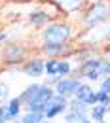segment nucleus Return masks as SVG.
Here are the masks:
<instances>
[{"label": "nucleus", "instance_id": "nucleus-34", "mask_svg": "<svg viewBox=\"0 0 110 123\" xmlns=\"http://www.w3.org/2000/svg\"><path fill=\"white\" fill-rule=\"evenodd\" d=\"M103 123H104V121H103Z\"/></svg>", "mask_w": 110, "mask_h": 123}, {"label": "nucleus", "instance_id": "nucleus-25", "mask_svg": "<svg viewBox=\"0 0 110 123\" xmlns=\"http://www.w3.org/2000/svg\"><path fill=\"white\" fill-rule=\"evenodd\" d=\"M0 119L6 121V104H0Z\"/></svg>", "mask_w": 110, "mask_h": 123}, {"label": "nucleus", "instance_id": "nucleus-1", "mask_svg": "<svg viewBox=\"0 0 110 123\" xmlns=\"http://www.w3.org/2000/svg\"><path fill=\"white\" fill-rule=\"evenodd\" d=\"M74 38V29L68 21L53 19L46 27L40 29V42L42 44H70Z\"/></svg>", "mask_w": 110, "mask_h": 123}, {"label": "nucleus", "instance_id": "nucleus-27", "mask_svg": "<svg viewBox=\"0 0 110 123\" xmlns=\"http://www.w3.org/2000/svg\"><path fill=\"white\" fill-rule=\"evenodd\" d=\"M104 42H110V31L104 34Z\"/></svg>", "mask_w": 110, "mask_h": 123}, {"label": "nucleus", "instance_id": "nucleus-19", "mask_svg": "<svg viewBox=\"0 0 110 123\" xmlns=\"http://www.w3.org/2000/svg\"><path fill=\"white\" fill-rule=\"evenodd\" d=\"M10 97H12V93H10V85H8L6 81L0 80V104H6V102L10 100Z\"/></svg>", "mask_w": 110, "mask_h": 123}, {"label": "nucleus", "instance_id": "nucleus-10", "mask_svg": "<svg viewBox=\"0 0 110 123\" xmlns=\"http://www.w3.org/2000/svg\"><path fill=\"white\" fill-rule=\"evenodd\" d=\"M23 114V102L19 100V97H10V100L6 102V121H15Z\"/></svg>", "mask_w": 110, "mask_h": 123}, {"label": "nucleus", "instance_id": "nucleus-20", "mask_svg": "<svg viewBox=\"0 0 110 123\" xmlns=\"http://www.w3.org/2000/svg\"><path fill=\"white\" fill-rule=\"evenodd\" d=\"M99 89H104L106 93H110V76H103L99 80Z\"/></svg>", "mask_w": 110, "mask_h": 123}, {"label": "nucleus", "instance_id": "nucleus-31", "mask_svg": "<svg viewBox=\"0 0 110 123\" xmlns=\"http://www.w3.org/2000/svg\"><path fill=\"white\" fill-rule=\"evenodd\" d=\"M0 123H8V121H4V119H0Z\"/></svg>", "mask_w": 110, "mask_h": 123}, {"label": "nucleus", "instance_id": "nucleus-5", "mask_svg": "<svg viewBox=\"0 0 110 123\" xmlns=\"http://www.w3.org/2000/svg\"><path fill=\"white\" fill-rule=\"evenodd\" d=\"M44 66H46V59L42 55H34V57H29L27 61L23 62L19 66V70L27 78L40 80V78H44Z\"/></svg>", "mask_w": 110, "mask_h": 123}, {"label": "nucleus", "instance_id": "nucleus-12", "mask_svg": "<svg viewBox=\"0 0 110 123\" xmlns=\"http://www.w3.org/2000/svg\"><path fill=\"white\" fill-rule=\"evenodd\" d=\"M108 114H110V106H104V104H93V106H89V119L93 123H103Z\"/></svg>", "mask_w": 110, "mask_h": 123}, {"label": "nucleus", "instance_id": "nucleus-21", "mask_svg": "<svg viewBox=\"0 0 110 123\" xmlns=\"http://www.w3.org/2000/svg\"><path fill=\"white\" fill-rule=\"evenodd\" d=\"M59 80H61V76H46V81H44V83L51 85V87H55V85L59 83Z\"/></svg>", "mask_w": 110, "mask_h": 123}, {"label": "nucleus", "instance_id": "nucleus-28", "mask_svg": "<svg viewBox=\"0 0 110 123\" xmlns=\"http://www.w3.org/2000/svg\"><path fill=\"white\" fill-rule=\"evenodd\" d=\"M10 2H21L23 4V2H34V0H10Z\"/></svg>", "mask_w": 110, "mask_h": 123}, {"label": "nucleus", "instance_id": "nucleus-13", "mask_svg": "<svg viewBox=\"0 0 110 123\" xmlns=\"http://www.w3.org/2000/svg\"><path fill=\"white\" fill-rule=\"evenodd\" d=\"M68 110L74 112L80 119H84V117L89 116V106H87L85 102H82V100H76V98H70V100H68Z\"/></svg>", "mask_w": 110, "mask_h": 123}, {"label": "nucleus", "instance_id": "nucleus-14", "mask_svg": "<svg viewBox=\"0 0 110 123\" xmlns=\"http://www.w3.org/2000/svg\"><path fill=\"white\" fill-rule=\"evenodd\" d=\"M93 91H95V89L91 87V83H89V81H84V80H82V81H80V85L76 87V91H74V97H72V98H76V100H82V102H85V98H87V97H89V95H91Z\"/></svg>", "mask_w": 110, "mask_h": 123}, {"label": "nucleus", "instance_id": "nucleus-8", "mask_svg": "<svg viewBox=\"0 0 110 123\" xmlns=\"http://www.w3.org/2000/svg\"><path fill=\"white\" fill-rule=\"evenodd\" d=\"M63 17H68V15H74V13H82V10L87 6L89 0H51Z\"/></svg>", "mask_w": 110, "mask_h": 123}, {"label": "nucleus", "instance_id": "nucleus-9", "mask_svg": "<svg viewBox=\"0 0 110 123\" xmlns=\"http://www.w3.org/2000/svg\"><path fill=\"white\" fill-rule=\"evenodd\" d=\"M49 21H53V17L49 15L46 10H42V8H38V10L27 13V23H29L31 27H34V29H42V27H46Z\"/></svg>", "mask_w": 110, "mask_h": 123}, {"label": "nucleus", "instance_id": "nucleus-6", "mask_svg": "<svg viewBox=\"0 0 110 123\" xmlns=\"http://www.w3.org/2000/svg\"><path fill=\"white\" fill-rule=\"evenodd\" d=\"M66 110H68V100L63 98V97L53 95V97L47 100L46 110H44V116H46V119L53 121V119H57V117H63Z\"/></svg>", "mask_w": 110, "mask_h": 123}, {"label": "nucleus", "instance_id": "nucleus-7", "mask_svg": "<svg viewBox=\"0 0 110 123\" xmlns=\"http://www.w3.org/2000/svg\"><path fill=\"white\" fill-rule=\"evenodd\" d=\"M80 81H82V80L76 78V76L61 78L59 83L53 87V91H55L57 97H63V98H66V100H70V98L74 97V91H76V87L80 85Z\"/></svg>", "mask_w": 110, "mask_h": 123}, {"label": "nucleus", "instance_id": "nucleus-17", "mask_svg": "<svg viewBox=\"0 0 110 123\" xmlns=\"http://www.w3.org/2000/svg\"><path fill=\"white\" fill-rule=\"evenodd\" d=\"M57 68H59V59H46L44 76H59L57 74Z\"/></svg>", "mask_w": 110, "mask_h": 123}, {"label": "nucleus", "instance_id": "nucleus-24", "mask_svg": "<svg viewBox=\"0 0 110 123\" xmlns=\"http://www.w3.org/2000/svg\"><path fill=\"white\" fill-rule=\"evenodd\" d=\"M6 40H8V32H6V31H0V46H2Z\"/></svg>", "mask_w": 110, "mask_h": 123}, {"label": "nucleus", "instance_id": "nucleus-18", "mask_svg": "<svg viewBox=\"0 0 110 123\" xmlns=\"http://www.w3.org/2000/svg\"><path fill=\"white\" fill-rule=\"evenodd\" d=\"M95 97H97V104L110 106V93H106L104 89H95Z\"/></svg>", "mask_w": 110, "mask_h": 123}, {"label": "nucleus", "instance_id": "nucleus-4", "mask_svg": "<svg viewBox=\"0 0 110 123\" xmlns=\"http://www.w3.org/2000/svg\"><path fill=\"white\" fill-rule=\"evenodd\" d=\"M76 47L72 44H40L38 55L44 59H70Z\"/></svg>", "mask_w": 110, "mask_h": 123}, {"label": "nucleus", "instance_id": "nucleus-33", "mask_svg": "<svg viewBox=\"0 0 110 123\" xmlns=\"http://www.w3.org/2000/svg\"><path fill=\"white\" fill-rule=\"evenodd\" d=\"M63 123H70V121H63Z\"/></svg>", "mask_w": 110, "mask_h": 123}, {"label": "nucleus", "instance_id": "nucleus-11", "mask_svg": "<svg viewBox=\"0 0 110 123\" xmlns=\"http://www.w3.org/2000/svg\"><path fill=\"white\" fill-rule=\"evenodd\" d=\"M40 85H42L40 81H32L31 85H27V87H25L23 91H21L19 95H17V97H19V100L23 102V106L31 104L32 100L36 98V95H38V91H40Z\"/></svg>", "mask_w": 110, "mask_h": 123}, {"label": "nucleus", "instance_id": "nucleus-2", "mask_svg": "<svg viewBox=\"0 0 110 123\" xmlns=\"http://www.w3.org/2000/svg\"><path fill=\"white\" fill-rule=\"evenodd\" d=\"M108 19H110V0H93V2H87V6L82 10L80 25L89 31L99 25H104Z\"/></svg>", "mask_w": 110, "mask_h": 123}, {"label": "nucleus", "instance_id": "nucleus-29", "mask_svg": "<svg viewBox=\"0 0 110 123\" xmlns=\"http://www.w3.org/2000/svg\"><path fill=\"white\" fill-rule=\"evenodd\" d=\"M40 123H53V121H49V119H44V121H40Z\"/></svg>", "mask_w": 110, "mask_h": 123}, {"label": "nucleus", "instance_id": "nucleus-30", "mask_svg": "<svg viewBox=\"0 0 110 123\" xmlns=\"http://www.w3.org/2000/svg\"><path fill=\"white\" fill-rule=\"evenodd\" d=\"M10 123H21V121H19V119H15V121H10Z\"/></svg>", "mask_w": 110, "mask_h": 123}, {"label": "nucleus", "instance_id": "nucleus-15", "mask_svg": "<svg viewBox=\"0 0 110 123\" xmlns=\"http://www.w3.org/2000/svg\"><path fill=\"white\" fill-rule=\"evenodd\" d=\"M76 70L72 59H59V68H57V74L61 78H66V76H72Z\"/></svg>", "mask_w": 110, "mask_h": 123}, {"label": "nucleus", "instance_id": "nucleus-32", "mask_svg": "<svg viewBox=\"0 0 110 123\" xmlns=\"http://www.w3.org/2000/svg\"><path fill=\"white\" fill-rule=\"evenodd\" d=\"M0 8H2V0H0Z\"/></svg>", "mask_w": 110, "mask_h": 123}, {"label": "nucleus", "instance_id": "nucleus-3", "mask_svg": "<svg viewBox=\"0 0 110 123\" xmlns=\"http://www.w3.org/2000/svg\"><path fill=\"white\" fill-rule=\"evenodd\" d=\"M29 57H31L29 47L23 46V44H19V42H8V44H2V49H0V64H2V66H8V68H19Z\"/></svg>", "mask_w": 110, "mask_h": 123}, {"label": "nucleus", "instance_id": "nucleus-26", "mask_svg": "<svg viewBox=\"0 0 110 123\" xmlns=\"http://www.w3.org/2000/svg\"><path fill=\"white\" fill-rule=\"evenodd\" d=\"M78 123H93V121H91V119H89V116H87V117H84V119H80Z\"/></svg>", "mask_w": 110, "mask_h": 123}, {"label": "nucleus", "instance_id": "nucleus-16", "mask_svg": "<svg viewBox=\"0 0 110 123\" xmlns=\"http://www.w3.org/2000/svg\"><path fill=\"white\" fill-rule=\"evenodd\" d=\"M44 119H46L44 112H23L21 117H19L21 123H40V121H44Z\"/></svg>", "mask_w": 110, "mask_h": 123}, {"label": "nucleus", "instance_id": "nucleus-23", "mask_svg": "<svg viewBox=\"0 0 110 123\" xmlns=\"http://www.w3.org/2000/svg\"><path fill=\"white\" fill-rule=\"evenodd\" d=\"M85 104H87V106H93V104H97V97H95V91L91 93L87 98H85Z\"/></svg>", "mask_w": 110, "mask_h": 123}, {"label": "nucleus", "instance_id": "nucleus-22", "mask_svg": "<svg viewBox=\"0 0 110 123\" xmlns=\"http://www.w3.org/2000/svg\"><path fill=\"white\" fill-rule=\"evenodd\" d=\"M101 72H103V76H110V59H106V61H104L103 68H101Z\"/></svg>", "mask_w": 110, "mask_h": 123}]
</instances>
